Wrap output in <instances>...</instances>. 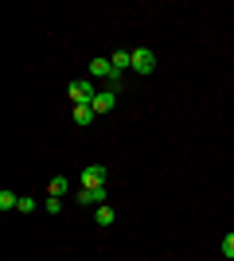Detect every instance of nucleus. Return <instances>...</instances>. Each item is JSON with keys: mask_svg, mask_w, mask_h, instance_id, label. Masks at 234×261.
<instances>
[{"mask_svg": "<svg viewBox=\"0 0 234 261\" xmlns=\"http://www.w3.org/2000/svg\"><path fill=\"white\" fill-rule=\"evenodd\" d=\"M67 98H70V106H90V101L98 98V86H94V78H74L67 86Z\"/></svg>", "mask_w": 234, "mask_h": 261, "instance_id": "f257e3e1", "label": "nucleus"}, {"mask_svg": "<svg viewBox=\"0 0 234 261\" xmlns=\"http://www.w3.org/2000/svg\"><path fill=\"white\" fill-rule=\"evenodd\" d=\"M156 70V51L152 47H133V74H152Z\"/></svg>", "mask_w": 234, "mask_h": 261, "instance_id": "f03ea898", "label": "nucleus"}, {"mask_svg": "<svg viewBox=\"0 0 234 261\" xmlns=\"http://www.w3.org/2000/svg\"><path fill=\"white\" fill-rule=\"evenodd\" d=\"M106 179H110V168H101V164L82 168V187H106Z\"/></svg>", "mask_w": 234, "mask_h": 261, "instance_id": "7ed1b4c3", "label": "nucleus"}, {"mask_svg": "<svg viewBox=\"0 0 234 261\" xmlns=\"http://www.w3.org/2000/svg\"><path fill=\"white\" fill-rule=\"evenodd\" d=\"M90 106H94V113H98V117L113 113V109H117V90H98V98L90 101Z\"/></svg>", "mask_w": 234, "mask_h": 261, "instance_id": "20e7f679", "label": "nucleus"}, {"mask_svg": "<svg viewBox=\"0 0 234 261\" xmlns=\"http://www.w3.org/2000/svg\"><path fill=\"white\" fill-rule=\"evenodd\" d=\"M74 203H82V207H101V203H106V187H78Z\"/></svg>", "mask_w": 234, "mask_h": 261, "instance_id": "39448f33", "label": "nucleus"}, {"mask_svg": "<svg viewBox=\"0 0 234 261\" xmlns=\"http://www.w3.org/2000/svg\"><path fill=\"white\" fill-rule=\"evenodd\" d=\"M110 63H113V70H117V78H125L129 70H133V51H113Z\"/></svg>", "mask_w": 234, "mask_h": 261, "instance_id": "423d86ee", "label": "nucleus"}, {"mask_svg": "<svg viewBox=\"0 0 234 261\" xmlns=\"http://www.w3.org/2000/svg\"><path fill=\"white\" fill-rule=\"evenodd\" d=\"M70 117H74V125H90L98 113H94V106H70Z\"/></svg>", "mask_w": 234, "mask_h": 261, "instance_id": "0eeeda50", "label": "nucleus"}, {"mask_svg": "<svg viewBox=\"0 0 234 261\" xmlns=\"http://www.w3.org/2000/svg\"><path fill=\"white\" fill-rule=\"evenodd\" d=\"M67 191H70V179H67V175H55V179L47 184V195H55V199H63Z\"/></svg>", "mask_w": 234, "mask_h": 261, "instance_id": "6e6552de", "label": "nucleus"}, {"mask_svg": "<svg viewBox=\"0 0 234 261\" xmlns=\"http://www.w3.org/2000/svg\"><path fill=\"white\" fill-rule=\"evenodd\" d=\"M113 218H117V215H113V207H106V203L94 211V222H98V226H113Z\"/></svg>", "mask_w": 234, "mask_h": 261, "instance_id": "1a4fd4ad", "label": "nucleus"}, {"mask_svg": "<svg viewBox=\"0 0 234 261\" xmlns=\"http://www.w3.org/2000/svg\"><path fill=\"white\" fill-rule=\"evenodd\" d=\"M12 207H20V195H12L8 187L0 191V211H12Z\"/></svg>", "mask_w": 234, "mask_h": 261, "instance_id": "9d476101", "label": "nucleus"}, {"mask_svg": "<svg viewBox=\"0 0 234 261\" xmlns=\"http://www.w3.org/2000/svg\"><path fill=\"white\" fill-rule=\"evenodd\" d=\"M35 207H39V203H35L32 195H20V207H16V211H23V215H32Z\"/></svg>", "mask_w": 234, "mask_h": 261, "instance_id": "9b49d317", "label": "nucleus"}, {"mask_svg": "<svg viewBox=\"0 0 234 261\" xmlns=\"http://www.w3.org/2000/svg\"><path fill=\"white\" fill-rule=\"evenodd\" d=\"M219 250H223V257H230V261H234V234H226V238H223V246H219Z\"/></svg>", "mask_w": 234, "mask_h": 261, "instance_id": "f8f14e48", "label": "nucleus"}, {"mask_svg": "<svg viewBox=\"0 0 234 261\" xmlns=\"http://www.w3.org/2000/svg\"><path fill=\"white\" fill-rule=\"evenodd\" d=\"M47 211H51V215H59V211H63V199L51 195V199H47Z\"/></svg>", "mask_w": 234, "mask_h": 261, "instance_id": "ddd939ff", "label": "nucleus"}]
</instances>
